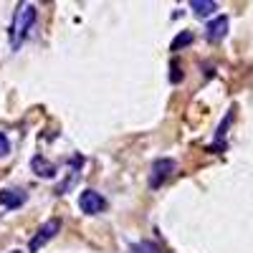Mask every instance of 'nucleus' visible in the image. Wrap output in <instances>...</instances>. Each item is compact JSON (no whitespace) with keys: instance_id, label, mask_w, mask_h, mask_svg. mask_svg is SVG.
I'll return each instance as SVG.
<instances>
[{"instance_id":"4","label":"nucleus","mask_w":253,"mask_h":253,"mask_svg":"<svg viewBox=\"0 0 253 253\" xmlns=\"http://www.w3.org/2000/svg\"><path fill=\"white\" fill-rule=\"evenodd\" d=\"M58 230H61V220H58V218H51V220H46L43 225L38 228V233L33 236V241H31V253L41 251V248H43L48 241H53Z\"/></svg>"},{"instance_id":"6","label":"nucleus","mask_w":253,"mask_h":253,"mask_svg":"<svg viewBox=\"0 0 253 253\" xmlns=\"http://www.w3.org/2000/svg\"><path fill=\"white\" fill-rule=\"evenodd\" d=\"M26 200H28V195L20 193V190H3V193H0V205L8 208V210H13V208H18V205H23Z\"/></svg>"},{"instance_id":"13","label":"nucleus","mask_w":253,"mask_h":253,"mask_svg":"<svg viewBox=\"0 0 253 253\" xmlns=\"http://www.w3.org/2000/svg\"><path fill=\"white\" fill-rule=\"evenodd\" d=\"M170 81H172V84H180V81H182V74H180V63H177V61L172 63V74H170Z\"/></svg>"},{"instance_id":"3","label":"nucleus","mask_w":253,"mask_h":253,"mask_svg":"<svg viewBox=\"0 0 253 253\" xmlns=\"http://www.w3.org/2000/svg\"><path fill=\"white\" fill-rule=\"evenodd\" d=\"M177 170V162L170 160V157H160L152 162V175H150V185L152 187H160L165 180H170L172 172Z\"/></svg>"},{"instance_id":"12","label":"nucleus","mask_w":253,"mask_h":253,"mask_svg":"<svg viewBox=\"0 0 253 253\" xmlns=\"http://www.w3.org/2000/svg\"><path fill=\"white\" fill-rule=\"evenodd\" d=\"M10 155V139L0 132V157H8Z\"/></svg>"},{"instance_id":"9","label":"nucleus","mask_w":253,"mask_h":253,"mask_svg":"<svg viewBox=\"0 0 253 253\" xmlns=\"http://www.w3.org/2000/svg\"><path fill=\"white\" fill-rule=\"evenodd\" d=\"M132 253H162V248L157 246V243H152V241H139V243H132V248H129Z\"/></svg>"},{"instance_id":"11","label":"nucleus","mask_w":253,"mask_h":253,"mask_svg":"<svg viewBox=\"0 0 253 253\" xmlns=\"http://www.w3.org/2000/svg\"><path fill=\"white\" fill-rule=\"evenodd\" d=\"M233 122V109L228 112V117L220 122V126H218V142H223V137H225V129H228V124Z\"/></svg>"},{"instance_id":"1","label":"nucleus","mask_w":253,"mask_h":253,"mask_svg":"<svg viewBox=\"0 0 253 253\" xmlns=\"http://www.w3.org/2000/svg\"><path fill=\"white\" fill-rule=\"evenodd\" d=\"M36 18H38V10L33 3H20L13 13V20H10V46L13 51H18L23 46V41L31 36L33 26H36Z\"/></svg>"},{"instance_id":"2","label":"nucleus","mask_w":253,"mask_h":253,"mask_svg":"<svg viewBox=\"0 0 253 253\" xmlns=\"http://www.w3.org/2000/svg\"><path fill=\"white\" fill-rule=\"evenodd\" d=\"M79 208H81V213H86V215H99L107 210V200H104V195H99L96 190H84L79 195Z\"/></svg>"},{"instance_id":"7","label":"nucleus","mask_w":253,"mask_h":253,"mask_svg":"<svg viewBox=\"0 0 253 253\" xmlns=\"http://www.w3.org/2000/svg\"><path fill=\"white\" fill-rule=\"evenodd\" d=\"M31 167H33V172H36L38 177H46V180L56 177V165L48 162V160H43V157H33V160H31Z\"/></svg>"},{"instance_id":"5","label":"nucleus","mask_w":253,"mask_h":253,"mask_svg":"<svg viewBox=\"0 0 253 253\" xmlns=\"http://www.w3.org/2000/svg\"><path fill=\"white\" fill-rule=\"evenodd\" d=\"M225 33H228V18H225V15H218L215 20H210L208 28H205L208 41H213V43H215V41H223Z\"/></svg>"},{"instance_id":"10","label":"nucleus","mask_w":253,"mask_h":253,"mask_svg":"<svg viewBox=\"0 0 253 253\" xmlns=\"http://www.w3.org/2000/svg\"><path fill=\"white\" fill-rule=\"evenodd\" d=\"M190 43H193V33H190V31H182L175 41H172V46H170V51H180L182 46H190Z\"/></svg>"},{"instance_id":"8","label":"nucleus","mask_w":253,"mask_h":253,"mask_svg":"<svg viewBox=\"0 0 253 253\" xmlns=\"http://www.w3.org/2000/svg\"><path fill=\"white\" fill-rule=\"evenodd\" d=\"M190 8L195 10V15L205 18V15H213V13L218 10V3H213V0H193V3H190Z\"/></svg>"}]
</instances>
